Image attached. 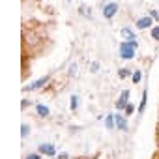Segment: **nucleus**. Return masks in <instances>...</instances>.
I'll list each match as a JSON object with an SVG mask.
<instances>
[{"label": "nucleus", "instance_id": "obj_1", "mask_svg": "<svg viewBox=\"0 0 159 159\" xmlns=\"http://www.w3.org/2000/svg\"><path fill=\"white\" fill-rule=\"evenodd\" d=\"M133 54H135V45L131 41H124L120 45V56L125 58V60H129V58H133Z\"/></svg>", "mask_w": 159, "mask_h": 159}, {"label": "nucleus", "instance_id": "obj_2", "mask_svg": "<svg viewBox=\"0 0 159 159\" xmlns=\"http://www.w3.org/2000/svg\"><path fill=\"white\" fill-rule=\"evenodd\" d=\"M116 10H118V4H109V6H105L103 8V15L107 17V19H111V17H114V13H116Z\"/></svg>", "mask_w": 159, "mask_h": 159}, {"label": "nucleus", "instance_id": "obj_3", "mask_svg": "<svg viewBox=\"0 0 159 159\" xmlns=\"http://www.w3.org/2000/svg\"><path fill=\"white\" fill-rule=\"evenodd\" d=\"M47 81H49V77H41L39 81H36V83H30L28 86H25V92H28V90H38V88H39L41 84H45Z\"/></svg>", "mask_w": 159, "mask_h": 159}, {"label": "nucleus", "instance_id": "obj_4", "mask_svg": "<svg viewBox=\"0 0 159 159\" xmlns=\"http://www.w3.org/2000/svg\"><path fill=\"white\" fill-rule=\"evenodd\" d=\"M127 99H129V92L124 90L122 96H120V99L116 101V109H124V107H127Z\"/></svg>", "mask_w": 159, "mask_h": 159}, {"label": "nucleus", "instance_id": "obj_5", "mask_svg": "<svg viewBox=\"0 0 159 159\" xmlns=\"http://www.w3.org/2000/svg\"><path fill=\"white\" fill-rule=\"evenodd\" d=\"M39 152L45 153V155H54V146L52 144H41L39 146Z\"/></svg>", "mask_w": 159, "mask_h": 159}, {"label": "nucleus", "instance_id": "obj_6", "mask_svg": "<svg viewBox=\"0 0 159 159\" xmlns=\"http://www.w3.org/2000/svg\"><path fill=\"white\" fill-rule=\"evenodd\" d=\"M148 26H152V17H144L137 21V28H148Z\"/></svg>", "mask_w": 159, "mask_h": 159}, {"label": "nucleus", "instance_id": "obj_7", "mask_svg": "<svg viewBox=\"0 0 159 159\" xmlns=\"http://www.w3.org/2000/svg\"><path fill=\"white\" fill-rule=\"evenodd\" d=\"M116 124H118V127H120L122 131H127V122H125L122 116H116Z\"/></svg>", "mask_w": 159, "mask_h": 159}, {"label": "nucleus", "instance_id": "obj_8", "mask_svg": "<svg viewBox=\"0 0 159 159\" xmlns=\"http://www.w3.org/2000/svg\"><path fill=\"white\" fill-rule=\"evenodd\" d=\"M122 36H124V38H127L129 41H133V39H135L133 32H131V30H127V28H124V30H122Z\"/></svg>", "mask_w": 159, "mask_h": 159}, {"label": "nucleus", "instance_id": "obj_9", "mask_svg": "<svg viewBox=\"0 0 159 159\" xmlns=\"http://www.w3.org/2000/svg\"><path fill=\"white\" fill-rule=\"evenodd\" d=\"M38 114H39V116H47V114H49V109H47L45 105H38Z\"/></svg>", "mask_w": 159, "mask_h": 159}, {"label": "nucleus", "instance_id": "obj_10", "mask_svg": "<svg viewBox=\"0 0 159 159\" xmlns=\"http://www.w3.org/2000/svg\"><path fill=\"white\" fill-rule=\"evenodd\" d=\"M114 118H116L114 114H107V120H105L107 122V127H114Z\"/></svg>", "mask_w": 159, "mask_h": 159}, {"label": "nucleus", "instance_id": "obj_11", "mask_svg": "<svg viewBox=\"0 0 159 159\" xmlns=\"http://www.w3.org/2000/svg\"><path fill=\"white\" fill-rule=\"evenodd\" d=\"M152 38H153L155 41H159V26H153V28H152Z\"/></svg>", "mask_w": 159, "mask_h": 159}, {"label": "nucleus", "instance_id": "obj_12", "mask_svg": "<svg viewBox=\"0 0 159 159\" xmlns=\"http://www.w3.org/2000/svg\"><path fill=\"white\" fill-rule=\"evenodd\" d=\"M77 105H79V98H77V96H71V109L75 111V109H77Z\"/></svg>", "mask_w": 159, "mask_h": 159}, {"label": "nucleus", "instance_id": "obj_13", "mask_svg": "<svg viewBox=\"0 0 159 159\" xmlns=\"http://www.w3.org/2000/svg\"><path fill=\"white\" fill-rule=\"evenodd\" d=\"M21 129H23V131H21V135H23V137H28V133H30V127H28L26 124H23V127H21Z\"/></svg>", "mask_w": 159, "mask_h": 159}, {"label": "nucleus", "instance_id": "obj_14", "mask_svg": "<svg viewBox=\"0 0 159 159\" xmlns=\"http://www.w3.org/2000/svg\"><path fill=\"white\" fill-rule=\"evenodd\" d=\"M144 107H146V92L142 94V101H140V107H139V111L142 112V111H144Z\"/></svg>", "mask_w": 159, "mask_h": 159}, {"label": "nucleus", "instance_id": "obj_15", "mask_svg": "<svg viewBox=\"0 0 159 159\" xmlns=\"http://www.w3.org/2000/svg\"><path fill=\"white\" fill-rule=\"evenodd\" d=\"M140 79H142V73H140V71H135V73H133V81H135V83H139Z\"/></svg>", "mask_w": 159, "mask_h": 159}, {"label": "nucleus", "instance_id": "obj_16", "mask_svg": "<svg viewBox=\"0 0 159 159\" xmlns=\"http://www.w3.org/2000/svg\"><path fill=\"white\" fill-rule=\"evenodd\" d=\"M118 75H120V79H125V77L129 75V69H120V73H118Z\"/></svg>", "mask_w": 159, "mask_h": 159}, {"label": "nucleus", "instance_id": "obj_17", "mask_svg": "<svg viewBox=\"0 0 159 159\" xmlns=\"http://www.w3.org/2000/svg\"><path fill=\"white\" fill-rule=\"evenodd\" d=\"M125 112L131 114V112H133V105H127V107H125Z\"/></svg>", "mask_w": 159, "mask_h": 159}, {"label": "nucleus", "instance_id": "obj_18", "mask_svg": "<svg viewBox=\"0 0 159 159\" xmlns=\"http://www.w3.org/2000/svg\"><path fill=\"white\" fill-rule=\"evenodd\" d=\"M26 159H39V155H38V153H32V155H28Z\"/></svg>", "mask_w": 159, "mask_h": 159}, {"label": "nucleus", "instance_id": "obj_19", "mask_svg": "<svg viewBox=\"0 0 159 159\" xmlns=\"http://www.w3.org/2000/svg\"><path fill=\"white\" fill-rule=\"evenodd\" d=\"M60 159H67V153H60Z\"/></svg>", "mask_w": 159, "mask_h": 159}, {"label": "nucleus", "instance_id": "obj_20", "mask_svg": "<svg viewBox=\"0 0 159 159\" xmlns=\"http://www.w3.org/2000/svg\"><path fill=\"white\" fill-rule=\"evenodd\" d=\"M67 2H69V0H67Z\"/></svg>", "mask_w": 159, "mask_h": 159}]
</instances>
